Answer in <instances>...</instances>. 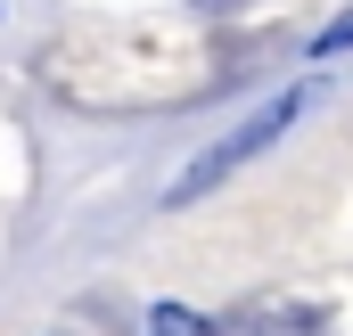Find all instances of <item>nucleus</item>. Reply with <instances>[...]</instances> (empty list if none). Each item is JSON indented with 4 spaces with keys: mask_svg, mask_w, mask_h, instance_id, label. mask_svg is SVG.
Segmentation results:
<instances>
[{
    "mask_svg": "<svg viewBox=\"0 0 353 336\" xmlns=\"http://www.w3.org/2000/svg\"><path fill=\"white\" fill-rule=\"evenodd\" d=\"M304 107H312V90H304V83H288V90H279V98L263 107V115H247V123H239L230 140H214V148H205L197 165L181 172V180H173V197H165V205H197L205 189H222V180H230V172L247 165V156H263V148L279 140V132H288V123H296V115H304Z\"/></svg>",
    "mask_w": 353,
    "mask_h": 336,
    "instance_id": "obj_1",
    "label": "nucleus"
},
{
    "mask_svg": "<svg viewBox=\"0 0 353 336\" xmlns=\"http://www.w3.org/2000/svg\"><path fill=\"white\" fill-rule=\"evenodd\" d=\"M148 336H214V320L189 312V304H157V312H148Z\"/></svg>",
    "mask_w": 353,
    "mask_h": 336,
    "instance_id": "obj_2",
    "label": "nucleus"
},
{
    "mask_svg": "<svg viewBox=\"0 0 353 336\" xmlns=\"http://www.w3.org/2000/svg\"><path fill=\"white\" fill-rule=\"evenodd\" d=\"M345 50H353V8L337 17V25H329V33H321V41H312V58L329 66V58H345Z\"/></svg>",
    "mask_w": 353,
    "mask_h": 336,
    "instance_id": "obj_3",
    "label": "nucleus"
}]
</instances>
